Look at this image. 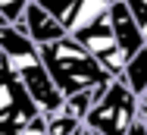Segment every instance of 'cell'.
I'll use <instances>...</instances> for the list:
<instances>
[{
    "label": "cell",
    "mask_w": 147,
    "mask_h": 135,
    "mask_svg": "<svg viewBox=\"0 0 147 135\" xmlns=\"http://www.w3.org/2000/svg\"><path fill=\"white\" fill-rule=\"evenodd\" d=\"M0 66L28 91V97L44 116H50L63 107V94L53 88V82L47 76L38 44H31L16 25L0 28Z\"/></svg>",
    "instance_id": "cell-1"
},
{
    "label": "cell",
    "mask_w": 147,
    "mask_h": 135,
    "mask_svg": "<svg viewBox=\"0 0 147 135\" xmlns=\"http://www.w3.org/2000/svg\"><path fill=\"white\" fill-rule=\"evenodd\" d=\"M41 110L34 107L28 91L0 66V135H16Z\"/></svg>",
    "instance_id": "cell-4"
},
{
    "label": "cell",
    "mask_w": 147,
    "mask_h": 135,
    "mask_svg": "<svg viewBox=\"0 0 147 135\" xmlns=\"http://www.w3.org/2000/svg\"><path fill=\"white\" fill-rule=\"evenodd\" d=\"M75 135H94V132H91L88 126H78V132H75Z\"/></svg>",
    "instance_id": "cell-12"
},
{
    "label": "cell",
    "mask_w": 147,
    "mask_h": 135,
    "mask_svg": "<svg viewBox=\"0 0 147 135\" xmlns=\"http://www.w3.org/2000/svg\"><path fill=\"white\" fill-rule=\"evenodd\" d=\"M119 82H122L135 97H141V94L147 91V47H141L138 54L125 63V69H122Z\"/></svg>",
    "instance_id": "cell-8"
},
{
    "label": "cell",
    "mask_w": 147,
    "mask_h": 135,
    "mask_svg": "<svg viewBox=\"0 0 147 135\" xmlns=\"http://www.w3.org/2000/svg\"><path fill=\"white\" fill-rule=\"evenodd\" d=\"M19 31L28 38L31 44H38V47H44V44H53L59 38H66V28L59 22L57 16H50L47 10H41L34 0L25 3V13H22V19H19Z\"/></svg>",
    "instance_id": "cell-5"
},
{
    "label": "cell",
    "mask_w": 147,
    "mask_h": 135,
    "mask_svg": "<svg viewBox=\"0 0 147 135\" xmlns=\"http://www.w3.org/2000/svg\"><path fill=\"white\" fill-rule=\"evenodd\" d=\"M125 135H147V126L141 123V119H135V123L128 126V132H125Z\"/></svg>",
    "instance_id": "cell-10"
},
{
    "label": "cell",
    "mask_w": 147,
    "mask_h": 135,
    "mask_svg": "<svg viewBox=\"0 0 147 135\" xmlns=\"http://www.w3.org/2000/svg\"><path fill=\"white\" fill-rule=\"evenodd\" d=\"M144 47H147V41H144Z\"/></svg>",
    "instance_id": "cell-13"
},
{
    "label": "cell",
    "mask_w": 147,
    "mask_h": 135,
    "mask_svg": "<svg viewBox=\"0 0 147 135\" xmlns=\"http://www.w3.org/2000/svg\"><path fill=\"white\" fill-rule=\"evenodd\" d=\"M41 60H44V69L53 82L63 97L69 94H78V91H91V88H100V85H110V76L100 69V63L75 41V38H59L53 44H44L38 47Z\"/></svg>",
    "instance_id": "cell-2"
},
{
    "label": "cell",
    "mask_w": 147,
    "mask_h": 135,
    "mask_svg": "<svg viewBox=\"0 0 147 135\" xmlns=\"http://www.w3.org/2000/svg\"><path fill=\"white\" fill-rule=\"evenodd\" d=\"M125 6H128V13L135 16V22L141 28V35L147 38V0H122Z\"/></svg>",
    "instance_id": "cell-9"
},
{
    "label": "cell",
    "mask_w": 147,
    "mask_h": 135,
    "mask_svg": "<svg viewBox=\"0 0 147 135\" xmlns=\"http://www.w3.org/2000/svg\"><path fill=\"white\" fill-rule=\"evenodd\" d=\"M110 25H113L116 44H119V50L125 54V60H131V57L144 47L147 38L141 35V28H138V22H135V16L128 13V6H125L122 0H113V3H110Z\"/></svg>",
    "instance_id": "cell-6"
},
{
    "label": "cell",
    "mask_w": 147,
    "mask_h": 135,
    "mask_svg": "<svg viewBox=\"0 0 147 135\" xmlns=\"http://www.w3.org/2000/svg\"><path fill=\"white\" fill-rule=\"evenodd\" d=\"M144 113H147V91L138 97V116H144Z\"/></svg>",
    "instance_id": "cell-11"
},
{
    "label": "cell",
    "mask_w": 147,
    "mask_h": 135,
    "mask_svg": "<svg viewBox=\"0 0 147 135\" xmlns=\"http://www.w3.org/2000/svg\"><path fill=\"white\" fill-rule=\"evenodd\" d=\"M110 3L113 0H72L69 10L63 13V28L69 38H78L82 31H88L91 25H97L100 19H107L110 13Z\"/></svg>",
    "instance_id": "cell-7"
},
{
    "label": "cell",
    "mask_w": 147,
    "mask_h": 135,
    "mask_svg": "<svg viewBox=\"0 0 147 135\" xmlns=\"http://www.w3.org/2000/svg\"><path fill=\"white\" fill-rule=\"evenodd\" d=\"M135 119H138V97L119 79H113L103 88V94L94 101L82 126H88L94 135H125Z\"/></svg>",
    "instance_id": "cell-3"
}]
</instances>
